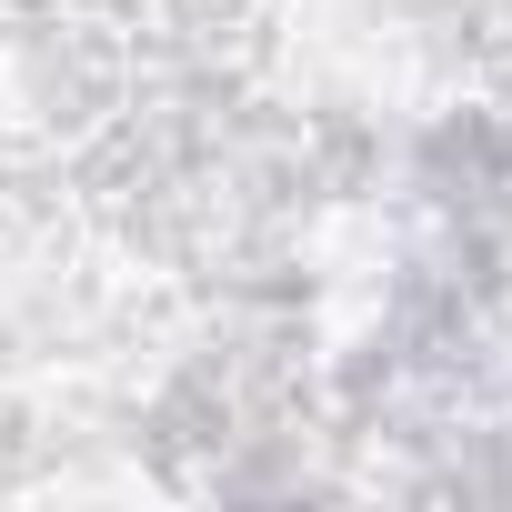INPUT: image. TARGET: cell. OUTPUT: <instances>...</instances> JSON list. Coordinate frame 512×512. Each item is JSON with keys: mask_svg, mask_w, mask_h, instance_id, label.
<instances>
[]
</instances>
